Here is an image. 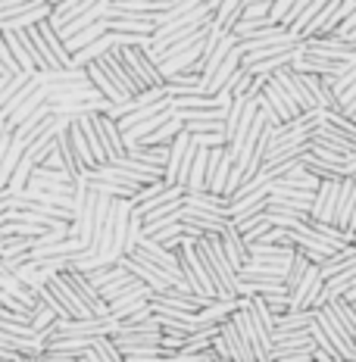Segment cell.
<instances>
[{
    "mask_svg": "<svg viewBox=\"0 0 356 362\" xmlns=\"http://www.w3.org/2000/svg\"><path fill=\"white\" fill-rule=\"evenodd\" d=\"M340 181H344V178H340ZM340 181H322L319 194H316V200H313V213H309V218H313V222L335 225L338 197H340Z\"/></svg>",
    "mask_w": 356,
    "mask_h": 362,
    "instance_id": "ba28073f",
    "label": "cell"
},
{
    "mask_svg": "<svg viewBox=\"0 0 356 362\" xmlns=\"http://www.w3.org/2000/svg\"><path fill=\"white\" fill-rule=\"evenodd\" d=\"M322 269V278L328 281V278H335V275H344V272H350V269H356V247L350 244L347 250H340V253H335L331 256L325 266H319Z\"/></svg>",
    "mask_w": 356,
    "mask_h": 362,
    "instance_id": "44dd1931",
    "label": "cell"
},
{
    "mask_svg": "<svg viewBox=\"0 0 356 362\" xmlns=\"http://www.w3.org/2000/svg\"><path fill=\"white\" fill-rule=\"evenodd\" d=\"M328 306L335 309V315L340 319V325L350 331V337L356 341V306H353V303H347V300H335V303H328Z\"/></svg>",
    "mask_w": 356,
    "mask_h": 362,
    "instance_id": "f546056e",
    "label": "cell"
},
{
    "mask_svg": "<svg viewBox=\"0 0 356 362\" xmlns=\"http://www.w3.org/2000/svg\"><path fill=\"white\" fill-rule=\"evenodd\" d=\"M207 172H209V150L197 147V156H194V169H191V181H188V194L207 191Z\"/></svg>",
    "mask_w": 356,
    "mask_h": 362,
    "instance_id": "603a6c76",
    "label": "cell"
},
{
    "mask_svg": "<svg viewBox=\"0 0 356 362\" xmlns=\"http://www.w3.org/2000/svg\"><path fill=\"white\" fill-rule=\"evenodd\" d=\"M44 169H63V172H66L63 153H59V150H54V153H50V156H47V160H44Z\"/></svg>",
    "mask_w": 356,
    "mask_h": 362,
    "instance_id": "d590c367",
    "label": "cell"
},
{
    "mask_svg": "<svg viewBox=\"0 0 356 362\" xmlns=\"http://www.w3.org/2000/svg\"><path fill=\"white\" fill-rule=\"evenodd\" d=\"M85 72H88L91 88H94L97 94L103 97V100H110L113 107H122V103H128V97H125V94H122V90H119L116 85H113V78H110L107 72H103V66H101V63H91Z\"/></svg>",
    "mask_w": 356,
    "mask_h": 362,
    "instance_id": "5bb4252c",
    "label": "cell"
},
{
    "mask_svg": "<svg viewBox=\"0 0 356 362\" xmlns=\"http://www.w3.org/2000/svg\"><path fill=\"white\" fill-rule=\"evenodd\" d=\"M134 253H141L147 262H154V266H160L166 269L169 275H176V278H185L181 275V262H178V253L176 250H169V247H163V244H156V240H150V238H141V244H138V250Z\"/></svg>",
    "mask_w": 356,
    "mask_h": 362,
    "instance_id": "30bf717a",
    "label": "cell"
},
{
    "mask_svg": "<svg viewBox=\"0 0 356 362\" xmlns=\"http://www.w3.org/2000/svg\"><path fill=\"white\" fill-rule=\"evenodd\" d=\"M79 362H103V359L97 356V353H94V346H91V350H88V353H85V356H81Z\"/></svg>",
    "mask_w": 356,
    "mask_h": 362,
    "instance_id": "74e56055",
    "label": "cell"
},
{
    "mask_svg": "<svg viewBox=\"0 0 356 362\" xmlns=\"http://www.w3.org/2000/svg\"><path fill=\"white\" fill-rule=\"evenodd\" d=\"M241 16H244V0H225L222 6L216 10L213 16V25L219 28V32H234V25L241 22Z\"/></svg>",
    "mask_w": 356,
    "mask_h": 362,
    "instance_id": "d6986e66",
    "label": "cell"
},
{
    "mask_svg": "<svg viewBox=\"0 0 356 362\" xmlns=\"http://www.w3.org/2000/svg\"><path fill=\"white\" fill-rule=\"evenodd\" d=\"M57 313L54 309H50L47 303H41V300H38V306H35V315H32V328L38 331V334H47L50 328L57 325Z\"/></svg>",
    "mask_w": 356,
    "mask_h": 362,
    "instance_id": "4316f807",
    "label": "cell"
},
{
    "mask_svg": "<svg viewBox=\"0 0 356 362\" xmlns=\"http://www.w3.org/2000/svg\"><path fill=\"white\" fill-rule=\"evenodd\" d=\"M28 78H32V75H19V78H10L4 88H0V112H4L6 107H10V103H13V97H16L22 88H25V81H28Z\"/></svg>",
    "mask_w": 356,
    "mask_h": 362,
    "instance_id": "1f68e13d",
    "label": "cell"
},
{
    "mask_svg": "<svg viewBox=\"0 0 356 362\" xmlns=\"http://www.w3.org/2000/svg\"><path fill=\"white\" fill-rule=\"evenodd\" d=\"M197 253L203 256V262H207L209 275H213L216 281V291H219V300H238L241 293V275L234 272V266L229 262V256L222 250V238H203L197 240Z\"/></svg>",
    "mask_w": 356,
    "mask_h": 362,
    "instance_id": "6da1fadb",
    "label": "cell"
},
{
    "mask_svg": "<svg viewBox=\"0 0 356 362\" xmlns=\"http://www.w3.org/2000/svg\"><path fill=\"white\" fill-rule=\"evenodd\" d=\"M69 138H72V144H75V153H79L81 165H85V172H94L97 169V160H94V153H91V144H88V138H85V132H81L79 122L69 125Z\"/></svg>",
    "mask_w": 356,
    "mask_h": 362,
    "instance_id": "cb8c5ba5",
    "label": "cell"
},
{
    "mask_svg": "<svg viewBox=\"0 0 356 362\" xmlns=\"http://www.w3.org/2000/svg\"><path fill=\"white\" fill-rule=\"evenodd\" d=\"M309 266H313V262H309V259H306V256H303V253H297V256H294L291 269H287V278H285V284H287V293H291V291H294V288H297V284L303 281V278H306Z\"/></svg>",
    "mask_w": 356,
    "mask_h": 362,
    "instance_id": "f1b7e54d",
    "label": "cell"
},
{
    "mask_svg": "<svg viewBox=\"0 0 356 362\" xmlns=\"http://www.w3.org/2000/svg\"><path fill=\"white\" fill-rule=\"evenodd\" d=\"M316 325H319L325 331V337L335 344V350L340 353V359H344V362H350L356 356V341L350 337V331L340 325V319L335 315V309H331V306H322L319 313H316Z\"/></svg>",
    "mask_w": 356,
    "mask_h": 362,
    "instance_id": "5b68a950",
    "label": "cell"
},
{
    "mask_svg": "<svg viewBox=\"0 0 356 362\" xmlns=\"http://www.w3.org/2000/svg\"><path fill=\"white\" fill-rule=\"evenodd\" d=\"M244 110H247V100H244V97L231 103L229 119H225V134H229V144L234 141V134H238V125H241V116H244Z\"/></svg>",
    "mask_w": 356,
    "mask_h": 362,
    "instance_id": "836d02e7",
    "label": "cell"
},
{
    "mask_svg": "<svg viewBox=\"0 0 356 362\" xmlns=\"http://www.w3.org/2000/svg\"><path fill=\"white\" fill-rule=\"evenodd\" d=\"M94 353H97V356H101L103 362H125L122 350L116 346V341H113V337H97V341H94Z\"/></svg>",
    "mask_w": 356,
    "mask_h": 362,
    "instance_id": "4dcf8cb0",
    "label": "cell"
},
{
    "mask_svg": "<svg viewBox=\"0 0 356 362\" xmlns=\"http://www.w3.org/2000/svg\"><path fill=\"white\" fill-rule=\"evenodd\" d=\"M275 78H278V85L287 90V97L297 103L300 112H316V110H319V107H316V100H313V94H309V88L303 85V75H300V72L282 69V72L275 75Z\"/></svg>",
    "mask_w": 356,
    "mask_h": 362,
    "instance_id": "8fae6325",
    "label": "cell"
},
{
    "mask_svg": "<svg viewBox=\"0 0 356 362\" xmlns=\"http://www.w3.org/2000/svg\"><path fill=\"white\" fill-rule=\"evenodd\" d=\"M178 262H181V275H185L188 288H191L197 297H203V300H219L216 281H213V275H209V269H207V262H203V256L197 253V240H194V238H188L185 244H181Z\"/></svg>",
    "mask_w": 356,
    "mask_h": 362,
    "instance_id": "7a4b0ae2",
    "label": "cell"
},
{
    "mask_svg": "<svg viewBox=\"0 0 356 362\" xmlns=\"http://www.w3.org/2000/svg\"><path fill=\"white\" fill-rule=\"evenodd\" d=\"M303 165H306V172H313V175L319 178V181H340V178H347V175H344V172H340V169H331V165L319 163V160H316L313 153H309L306 160H303Z\"/></svg>",
    "mask_w": 356,
    "mask_h": 362,
    "instance_id": "83f0119b",
    "label": "cell"
},
{
    "mask_svg": "<svg viewBox=\"0 0 356 362\" xmlns=\"http://www.w3.org/2000/svg\"><path fill=\"white\" fill-rule=\"evenodd\" d=\"M344 116H347V119H353V122H356V100H353V103H350V107H347V110H344Z\"/></svg>",
    "mask_w": 356,
    "mask_h": 362,
    "instance_id": "f35d334b",
    "label": "cell"
},
{
    "mask_svg": "<svg viewBox=\"0 0 356 362\" xmlns=\"http://www.w3.org/2000/svg\"><path fill=\"white\" fill-rule=\"evenodd\" d=\"M263 97H266V103L278 112V119H282V122H294V119H300V116H303V112L297 110V103H294L291 97H287V90L278 85L275 75L263 81Z\"/></svg>",
    "mask_w": 356,
    "mask_h": 362,
    "instance_id": "9c48e42d",
    "label": "cell"
},
{
    "mask_svg": "<svg viewBox=\"0 0 356 362\" xmlns=\"http://www.w3.org/2000/svg\"><path fill=\"white\" fill-rule=\"evenodd\" d=\"M0 66H4V72L10 75V78H19V75H25V72L19 69L16 57H13V50H10V44H6L4 35H0Z\"/></svg>",
    "mask_w": 356,
    "mask_h": 362,
    "instance_id": "d6a6232c",
    "label": "cell"
},
{
    "mask_svg": "<svg viewBox=\"0 0 356 362\" xmlns=\"http://www.w3.org/2000/svg\"><path fill=\"white\" fill-rule=\"evenodd\" d=\"M13 362H41V356H19V359H13Z\"/></svg>",
    "mask_w": 356,
    "mask_h": 362,
    "instance_id": "ab89813d",
    "label": "cell"
},
{
    "mask_svg": "<svg viewBox=\"0 0 356 362\" xmlns=\"http://www.w3.org/2000/svg\"><path fill=\"white\" fill-rule=\"evenodd\" d=\"M119 266H125L128 272H132L134 278H138L141 284H147L154 293H166V291H172V288H188V281L185 278H176V275H169L166 269L160 266H154V262H147L141 253H132V256H125ZM191 291V288H188ZM194 293V291H191Z\"/></svg>",
    "mask_w": 356,
    "mask_h": 362,
    "instance_id": "3957f363",
    "label": "cell"
},
{
    "mask_svg": "<svg viewBox=\"0 0 356 362\" xmlns=\"http://www.w3.org/2000/svg\"><path fill=\"white\" fill-rule=\"evenodd\" d=\"M41 362H79V359H75V356H66V353H44V356H41Z\"/></svg>",
    "mask_w": 356,
    "mask_h": 362,
    "instance_id": "8d00e7d4",
    "label": "cell"
},
{
    "mask_svg": "<svg viewBox=\"0 0 356 362\" xmlns=\"http://www.w3.org/2000/svg\"><path fill=\"white\" fill-rule=\"evenodd\" d=\"M38 240L35 238H6L0 240V259H25L28 262V253L35 250Z\"/></svg>",
    "mask_w": 356,
    "mask_h": 362,
    "instance_id": "7402d4cb",
    "label": "cell"
},
{
    "mask_svg": "<svg viewBox=\"0 0 356 362\" xmlns=\"http://www.w3.org/2000/svg\"><path fill=\"white\" fill-rule=\"evenodd\" d=\"M309 153H313L319 163L331 165V169H340V172L347 175V156H340V153H335V150H328V147L316 144V141H309Z\"/></svg>",
    "mask_w": 356,
    "mask_h": 362,
    "instance_id": "484cf974",
    "label": "cell"
},
{
    "mask_svg": "<svg viewBox=\"0 0 356 362\" xmlns=\"http://www.w3.org/2000/svg\"><path fill=\"white\" fill-rule=\"evenodd\" d=\"M166 94H169V100H176V97H197V94H207L203 75H194V72L172 75V78H166ZM207 97H209V94H207Z\"/></svg>",
    "mask_w": 356,
    "mask_h": 362,
    "instance_id": "9a60e30c",
    "label": "cell"
},
{
    "mask_svg": "<svg viewBox=\"0 0 356 362\" xmlns=\"http://www.w3.org/2000/svg\"><path fill=\"white\" fill-rule=\"evenodd\" d=\"M101 66H103V72L113 78V85H116L122 94L128 97V100H134V97L141 94V88H138V81H134V75L128 72V66H125V57H122V47H113L107 57L101 59Z\"/></svg>",
    "mask_w": 356,
    "mask_h": 362,
    "instance_id": "8992f818",
    "label": "cell"
},
{
    "mask_svg": "<svg viewBox=\"0 0 356 362\" xmlns=\"http://www.w3.org/2000/svg\"><path fill=\"white\" fill-rule=\"evenodd\" d=\"M303 50H306V54H316V57H325V59H335V63H350V59H356V50L335 35L309 37V41H303Z\"/></svg>",
    "mask_w": 356,
    "mask_h": 362,
    "instance_id": "52a82bcc",
    "label": "cell"
},
{
    "mask_svg": "<svg viewBox=\"0 0 356 362\" xmlns=\"http://www.w3.org/2000/svg\"><path fill=\"white\" fill-rule=\"evenodd\" d=\"M110 32L113 35H156L160 25H156V19H147V16H119V19H110Z\"/></svg>",
    "mask_w": 356,
    "mask_h": 362,
    "instance_id": "ac0fdd59",
    "label": "cell"
},
{
    "mask_svg": "<svg viewBox=\"0 0 356 362\" xmlns=\"http://www.w3.org/2000/svg\"><path fill=\"white\" fill-rule=\"evenodd\" d=\"M294 6H297V0H275V6H272V22H275V25H282Z\"/></svg>",
    "mask_w": 356,
    "mask_h": 362,
    "instance_id": "e575fe53",
    "label": "cell"
},
{
    "mask_svg": "<svg viewBox=\"0 0 356 362\" xmlns=\"http://www.w3.org/2000/svg\"><path fill=\"white\" fill-rule=\"evenodd\" d=\"M219 238H222V250H225V256H229V262L234 266V272L241 275V272H244V266L250 262V247H247V240L241 238V231L234 228V222H231Z\"/></svg>",
    "mask_w": 356,
    "mask_h": 362,
    "instance_id": "4fadbf2b",
    "label": "cell"
},
{
    "mask_svg": "<svg viewBox=\"0 0 356 362\" xmlns=\"http://www.w3.org/2000/svg\"><path fill=\"white\" fill-rule=\"evenodd\" d=\"M97 128H101V144H103V153H107V163H116L122 156H128L119 122H113L110 116H97Z\"/></svg>",
    "mask_w": 356,
    "mask_h": 362,
    "instance_id": "7c38bea8",
    "label": "cell"
},
{
    "mask_svg": "<svg viewBox=\"0 0 356 362\" xmlns=\"http://www.w3.org/2000/svg\"><path fill=\"white\" fill-rule=\"evenodd\" d=\"M353 206H356V181L344 178L340 181V197H338V213H335V228L350 235V218H353Z\"/></svg>",
    "mask_w": 356,
    "mask_h": 362,
    "instance_id": "e0dca14e",
    "label": "cell"
},
{
    "mask_svg": "<svg viewBox=\"0 0 356 362\" xmlns=\"http://www.w3.org/2000/svg\"><path fill=\"white\" fill-rule=\"evenodd\" d=\"M44 4H50V6H59V4H63V0H44Z\"/></svg>",
    "mask_w": 356,
    "mask_h": 362,
    "instance_id": "60d3db41",
    "label": "cell"
},
{
    "mask_svg": "<svg viewBox=\"0 0 356 362\" xmlns=\"http://www.w3.org/2000/svg\"><path fill=\"white\" fill-rule=\"evenodd\" d=\"M185 206H197V209H209V213H219L229 218V206L231 203L225 197H219L213 191H197V194H188L185 197Z\"/></svg>",
    "mask_w": 356,
    "mask_h": 362,
    "instance_id": "ffe728a7",
    "label": "cell"
},
{
    "mask_svg": "<svg viewBox=\"0 0 356 362\" xmlns=\"http://www.w3.org/2000/svg\"><path fill=\"white\" fill-rule=\"evenodd\" d=\"M94 206H97V194L88 187L85 178L75 181V222H72V235L91 250L94 244Z\"/></svg>",
    "mask_w": 356,
    "mask_h": 362,
    "instance_id": "277c9868",
    "label": "cell"
},
{
    "mask_svg": "<svg viewBox=\"0 0 356 362\" xmlns=\"http://www.w3.org/2000/svg\"><path fill=\"white\" fill-rule=\"evenodd\" d=\"M116 47V35H103L101 41H94V44H88L85 50H79V54H72V63H69V69H88L91 63H101L103 57L110 54V50Z\"/></svg>",
    "mask_w": 356,
    "mask_h": 362,
    "instance_id": "2e32d148",
    "label": "cell"
},
{
    "mask_svg": "<svg viewBox=\"0 0 356 362\" xmlns=\"http://www.w3.org/2000/svg\"><path fill=\"white\" fill-rule=\"evenodd\" d=\"M169 153H172V147H134L128 156H134V160H141V163L154 165V169L166 172V165H169Z\"/></svg>",
    "mask_w": 356,
    "mask_h": 362,
    "instance_id": "d4e9b609",
    "label": "cell"
}]
</instances>
